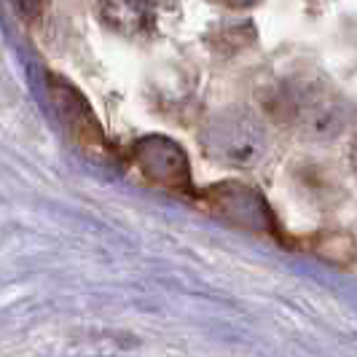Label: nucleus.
<instances>
[{
  "label": "nucleus",
  "mask_w": 357,
  "mask_h": 357,
  "mask_svg": "<svg viewBox=\"0 0 357 357\" xmlns=\"http://www.w3.org/2000/svg\"><path fill=\"white\" fill-rule=\"evenodd\" d=\"M349 164H352V172L357 175V135L355 140H352V145H349Z\"/></svg>",
  "instance_id": "nucleus-9"
},
{
  "label": "nucleus",
  "mask_w": 357,
  "mask_h": 357,
  "mask_svg": "<svg viewBox=\"0 0 357 357\" xmlns=\"http://www.w3.org/2000/svg\"><path fill=\"white\" fill-rule=\"evenodd\" d=\"M49 97H52L54 110H56V116L65 126V132L70 135L73 143L94 159L110 156V145H107L105 132L97 121L94 110L86 102V97L75 89L70 81H65L59 75H49Z\"/></svg>",
  "instance_id": "nucleus-3"
},
{
  "label": "nucleus",
  "mask_w": 357,
  "mask_h": 357,
  "mask_svg": "<svg viewBox=\"0 0 357 357\" xmlns=\"http://www.w3.org/2000/svg\"><path fill=\"white\" fill-rule=\"evenodd\" d=\"M213 3H220V6H229V8H248L258 0H213Z\"/></svg>",
  "instance_id": "nucleus-8"
},
{
  "label": "nucleus",
  "mask_w": 357,
  "mask_h": 357,
  "mask_svg": "<svg viewBox=\"0 0 357 357\" xmlns=\"http://www.w3.org/2000/svg\"><path fill=\"white\" fill-rule=\"evenodd\" d=\"M271 110L312 143H331L352 124V105L328 84L301 78L280 89Z\"/></svg>",
  "instance_id": "nucleus-1"
},
{
  "label": "nucleus",
  "mask_w": 357,
  "mask_h": 357,
  "mask_svg": "<svg viewBox=\"0 0 357 357\" xmlns=\"http://www.w3.org/2000/svg\"><path fill=\"white\" fill-rule=\"evenodd\" d=\"M202 145L210 159L250 169L268 153V132L255 113L245 107H226L204 124Z\"/></svg>",
  "instance_id": "nucleus-2"
},
{
  "label": "nucleus",
  "mask_w": 357,
  "mask_h": 357,
  "mask_svg": "<svg viewBox=\"0 0 357 357\" xmlns=\"http://www.w3.org/2000/svg\"><path fill=\"white\" fill-rule=\"evenodd\" d=\"M164 0H100V14L107 27L121 36H148L156 30Z\"/></svg>",
  "instance_id": "nucleus-6"
},
{
  "label": "nucleus",
  "mask_w": 357,
  "mask_h": 357,
  "mask_svg": "<svg viewBox=\"0 0 357 357\" xmlns=\"http://www.w3.org/2000/svg\"><path fill=\"white\" fill-rule=\"evenodd\" d=\"M204 202L213 207L215 215L229 220L239 229L255 234H274V218L268 213L261 194L242 183H218L204 191Z\"/></svg>",
  "instance_id": "nucleus-5"
},
{
  "label": "nucleus",
  "mask_w": 357,
  "mask_h": 357,
  "mask_svg": "<svg viewBox=\"0 0 357 357\" xmlns=\"http://www.w3.org/2000/svg\"><path fill=\"white\" fill-rule=\"evenodd\" d=\"M8 3L24 22H38L46 11V0H8Z\"/></svg>",
  "instance_id": "nucleus-7"
},
{
  "label": "nucleus",
  "mask_w": 357,
  "mask_h": 357,
  "mask_svg": "<svg viewBox=\"0 0 357 357\" xmlns=\"http://www.w3.org/2000/svg\"><path fill=\"white\" fill-rule=\"evenodd\" d=\"M135 164L151 183L169 191H191V167L185 151L164 135H148L135 143Z\"/></svg>",
  "instance_id": "nucleus-4"
}]
</instances>
